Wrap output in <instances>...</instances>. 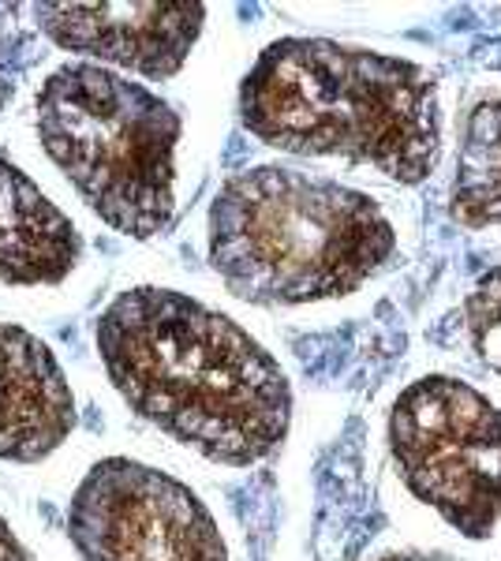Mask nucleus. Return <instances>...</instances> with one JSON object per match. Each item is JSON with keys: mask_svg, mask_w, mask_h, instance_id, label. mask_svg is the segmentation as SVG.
Listing matches in <instances>:
<instances>
[{"mask_svg": "<svg viewBox=\"0 0 501 561\" xmlns=\"http://www.w3.org/2000/svg\"><path fill=\"white\" fill-rule=\"evenodd\" d=\"M98 352L143 420L221 465H254L288 434L285 370L251 333L172 288H132L105 307Z\"/></svg>", "mask_w": 501, "mask_h": 561, "instance_id": "f257e3e1", "label": "nucleus"}, {"mask_svg": "<svg viewBox=\"0 0 501 561\" xmlns=\"http://www.w3.org/2000/svg\"><path fill=\"white\" fill-rule=\"evenodd\" d=\"M240 113L270 147L352 158L400 184H423L439 165V79L355 45L273 42L243 79Z\"/></svg>", "mask_w": 501, "mask_h": 561, "instance_id": "f03ea898", "label": "nucleus"}, {"mask_svg": "<svg viewBox=\"0 0 501 561\" xmlns=\"http://www.w3.org/2000/svg\"><path fill=\"white\" fill-rule=\"evenodd\" d=\"M394 248L371 195L281 165L232 176L209 210V262L251 304L349 296Z\"/></svg>", "mask_w": 501, "mask_h": 561, "instance_id": "7ed1b4c3", "label": "nucleus"}, {"mask_svg": "<svg viewBox=\"0 0 501 561\" xmlns=\"http://www.w3.org/2000/svg\"><path fill=\"white\" fill-rule=\"evenodd\" d=\"M38 135L90 210L147 240L172 217V153L180 116L124 76L64 65L38 94Z\"/></svg>", "mask_w": 501, "mask_h": 561, "instance_id": "20e7f679", "label": "nucleus"}, {"mask_svg": "<svg viewBox=\"0 0 501 561\" xmlns=\"http://www.w3.org/2000/svg\"><path fill=\"white\" fill-rule=\"evenodd\" d=\"M400 479L468 539L501 524V409L457 378H419L389 415Z\"/></svg>", "mask_w": 501, "mask_h": 561, "instance_id": "39448f33", "label": "nucleus"}, {"mask_svg": "<svg viewBox=\"0 0 501 561\" xmlns=\"http://www.w3.org/2000/svg\"><path fill=\"white\" fill-rule=\"evenodd\" d=\"M68 528L87 561H229L214 517L184 483L121 457L90 468Z\"/></svg>", "mask_w": 501, "mask_h": 561, "instance_id": "423d86ee", "label": "nucleus"}, {"mask_svg": "<svg viewBox=\"0 0 501 561\" xmlns=\"http://www.w3.org/2000/svg\"><path fill=\"white\" fill-rule=\"evenodd\" d=\"M42 26L64 49L166 79L203 31V4H45Z\"/></svg>", "mask_w": 501, "mask_h": 561, "instance_id": "0eeeda50", "label": "nucleus"}, {"mask_svg": "<svg viewBox=\"0 0 501 561\" xmlns=\"http://www.w3.org/2000/svg\"><path fill=\"white\" fill-rule=\"evenodd\" d=\"M76 427V401L53 352L0 322V457L42 460Z\"/></svg>", "mask_w": 501, "mask_h": 561, "instance_id": "6e6552de", "label": "nucleus"}, {"mask_svg": "<svg viewBox=\"0 0 501 561\" xmlns=\"http://www.w3.org/2000/svg\"><path fill=\"white\" fill-rule=\"evenodd\" d=\"M79 262V237L31 176L0 158V280L49 285Z\"/></svg>", "mask_w": 501, "mask_h": 561, "instance_id": "1a4fd4ad", "label": "nucleus"}, {"mask_svg": "<svg viewBox=\"0 0 501 561\" xmlns=\"http://www.w3.org/2000/svg\"><path fill=\"white\" fill-rule=\"evenodd\" d=\"M453 217L468 229L501 225V102H482L464 121Z\"/></svg>", "mask_w": 501, "mask_h": 561, "instance_id": "9d476101", "label": "nucleus"}, {"mask_svg": "<svg viewBox=\"0 0 501 561\" xmlns=\"http://www.w3.org/2000/svg\"><path fill=\"white\" fill-rule=\"evenodd\" d=\"M464 319H468V333L479 359L494 375H501V266L479 277V285L471 288L468 304H464Z\"/></svg>", "mask_w": 501, "mask_h": 561, "instance_id": "9b49d317", "label": "nucleus"}, {"mask_svg": "<svg viewBox=\"0 0 501 561\" xmlns=\"http://www.w3.org/2000/svg\"><path fill=\"white\" fill-rule=\"evenodd\" d=\"M0 561H31L23 554V547L15 542V536L8 531V524L0 520Z\"/></svg>", "mask_w": 501, "mask_h": 561, "instance_id": "f8f14e48", "label": "nucleus"}, {"mask_svg": "<svg viewBox=\"0 0 501 561\" xmlns=\"http://www.w3.org/2000/svg\"><path fill=\"white\" fill-rule=\"evenodd\" d=\"M382 561H449L442 554H394V558H382Z\"/></svg>", "mask_w": 501, "mask_h": 561, "instance_id": "ddd939ff", "label": "nucleus"}]
</instances>
